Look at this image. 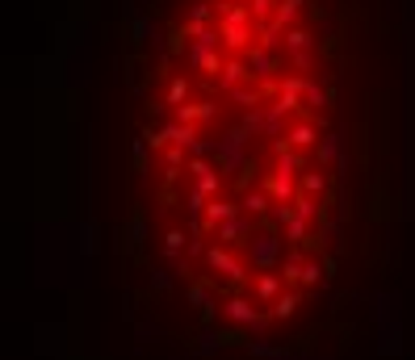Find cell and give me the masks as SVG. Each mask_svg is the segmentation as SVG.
Listing matches in <instances>:
<instances>
[{
	"label": "cell",
	"mask_w": 415,
	"mask_h": 360,
	"mask_svg": "<svg viewBox=\"0 0 415 360\" xmlns=\"http://www.w3.org/2000/svg\"><path fill=\"white\" fill-rule=\"evenodd\" d=\"M323 134H319V122H298V126H290L286 130V143L294 147V151H307V147H315Z\"/></svg>",
	"instance_id": "cell-5"
},
{
	"label": "cell",
	"mask_w": 415,
	"mask_h": 360,
	"mask_svg": "<svg viewBox=\"0 0 415 360\" xmlns=\"http://www.w3.org/2000/svg\"><path fill=\"white\" fill-rule=\"evenodd\" d=\"M185 155H189V147H176V143H168V147H164V176H181V168L189 164Z\"/></svg>",
	"instance_id": "cell-11"
},
{
	"label": "cell",
	"mask_w": 415,
	"mask_h": 360,
	"mask_svg": "<svg viewBox=\"0 0 415 360\" xmlns=\"http://www.w3.org/2000/svg\"><path fill=\"white\" fill-rule=\"evenodd\" d=\"M265 189L273 193V201H294V197H298V189H294V176H286V172H273V176L265 180Z\"/></svg>",
	"instance_id": "cell-9"
},
{
	"label": "cell",
	"mask_w": 415,
	"mask_h": 360,
	"mask_svg": "<svg viewBox=\"0 0 415 360\" xmlns=\"http://www.w3.org/2000/svg\"><path fill=\"white\" fill-rule=\"evenodd\" d=\"M134 159H139V168H143V164H147V138H143V134H139V138H134Z\"/></svg>",
	"instance_id": "cell-22"
},
{
	"label": "cell",
	"mask_w": 415,
	"mask_h": 360,
	"mask_svg": "<svg viewBox=\"0 0 415 360\" xmlns=\"http://www.w3.org/2000/svg\"><path fill=\"white\" fill-rule=\"evenodd\" d=\"M206 206H210V193H202V189L193 185V189L185 193V210H189V214L197 218V214H206Z\"/></svg>",
	"instance_id": "cell-20"
},
{
	"label": "cell",
	"mask_w": 415,
	"mask_h": 360,
	"mask_svg": "<svg viewBox=\"0 0 415 360\" xmlns=\"http://www.w3.org/2000/svg\"><path fill=\"white\" fill-rule=\"evenodd\" d=\"M286 252V239H277L273 231H252V239H248V260H252V268H260V273H269V268H281V256Z\"/></svg>",
	"instance_id": "cell-1"
},
{
	"label": "cell",
	"mask_w": 415,
	"mask_h": 360,
	"mask_svg": "<svg viewBox=\"0 0 415 360\" xmlns=\"http://www.w3.org/2000/svg\"><path fill=\"white\" fill-rule=\"evenodd\" d=\"M214 239H218V243H227V247L248 243V239H252V218H248V214H235V218L218 222V226H214Z\"/></svg>",
	"instance_id": "cell-4"
},
{
	"label": "cell",
	"mask_w": 415,
	"mask_h": 360,
	"mask_svg": "<svg viewBox=\"0 0 415 360\" xmlns=\"http://www.w3.org/2000/svg\"><path fill=\"white\" fill-rule=\"evenodd\" d=\"M223 319H227V323H235V327H252V331H265L273 315H260V310L252 306V298H227V302H223Z\"/></svg>",
	"instance_id": "cell-3"
},
{
	"label": "cell",
	"mask_w": 415,
	"mask_h": 360,
	"mask_svg": "<svg viewBox=\"0 0 415 360\" xmlns=\"http://www.w3.org/2000/svg\"><path fill=\"white\" fill-rule=\"evenodd\" d=\"M340 159V134H323L319 138V168L323 164H336Z\"/></svg>",
	"instance_id": "cell-17"
},
{
	"label": "cell",
	"mask_w": 415,
	"mask_h": 360,
	"mask_svg": "<svg viewBox=\"0 0 415 360\" xmlns=\"http://www.w3.org/2000/svg\"><path fill=\"white\" fill-rule=\"evenodd\" d=\"M218 344H223V336H218L214 327H206V331H202V340H197V352H202V357H210V352H218Z\"/></svg>",
	"instance_id": "cell-21"
},
{
	"label": "cell",
	"mask_w": 415,
	"mask_h": 360,
	"mask_svg": "<svg viewBox=\"0 0 415 360\" xmlns=\"http://www.w3.org/2000/svg\"><path fill=\"white\" fill-rule=\"evenodd\" d=\"M328 105H332V92H328L319 80H311V84H307V109H311V113H323Z\"/></svg>",
	"instance_id": "cell-12"
},
{
	"label": "cell",
	"mask_w": 415,
	"mask_h": 360,
	"mask_svg": "<svg viewBox=\"0 0 415 360\" xmlns=\"http://www.w3.org/2000/svg\"><path fill=\"white\" fill-rule=\"evenodd\" d=\"M151 285H155V289H168V273H164V268H160V273H151Z\"/></svg>",
	"instance_id": "cell-23"
},
{
	"label": "cell",
	"mask_w": 415,
	"mask_h": 360,
	"mask_svg": "<svg viewBox=\"0 0 415 360\" xmlns=\"http://www.w3.org/2000/svg\"><path fill=\"white\" fill-rule=\"evenodd\" d=\"M244 214H252V218H269V210H273V193L269 189H252V193H244Z\"/></svg>",
	"instance_id": "cell-8"
},
{
	"label": "cell",
	"mask_w": 415,
	"mask_h": 360,
	"mask_svg": "<svg viewBox=\"0 0 415 360\" xmlns=\"http://www.w3.org/2000/svg\"><path fill=\"white\" fill-rule=\"evenodd\" d=\"M235 214H244V206H239V201H227V197H210V206H206V222H210V231H214L218 222L235 218Z\"/></svg>",
	"instance_id": "cell-6"
},
{
	"label": "cell",
	"mask_w": 415,
	"mask_h": 360,
	"mask_svg": "<svg viewBox=\"0 0 415 360\" xmlns=\"http://www.w3.org/2000/svg\"><path fill=\"white\" fill-rule=\"evenodd\" d=\"M206 268H214V273H218L227 285H244V281H248V268H244V260H235L227 243H214V247L206 252Z\"/></svg>",
	"instance_id": "cell-2"
},
{
	"label": "cell",
	"mask_w": 415,
	"mask_h": 360,
	"mask_svg": "<svg viewBox=\"0 0 415 360\" xmlns=\"http://www.w3.org/2000/svg\"><path fill=\"white\" fill-rule=\"evenodd\" d=\"M298 302H302V298H298V294L290 289V294H281V298H277V302L269 306V315H273V319H290V315L298 310Z\"/></svg>",
	"instance_id": "cell-19"
},
{
	"label": "cell",
	"mask_w": 415,
	"mask_h": 360,
	"mask_svg": "<svg viewBox=\"0 0 415 360\" xmlns=\"http://www.w3.org/2000/svg\"><path fill=\"white\" fill-rule=\"evenodd\" d=\"M281 285H286V277H281L277 268L260 273V277H256V302H277V298H281Z\"/></svg>",
	"instance_id": "cell-7"
},
{
	"label": "cell",
	"mask_w": 415,
	"mask_h": 360,
	"mask_svg": "<svg viewBox=\"0 0 415 360\" xmlns=\"http://www.w3.org/2000/svg\"><path fill=\"white\" fill-rule=\"evenodd\" d=\"M302 193H315V197H323V193H328V176H323V168L302 172Z\"/></svg>",
	"instance_id": "cell-18"
},
{
	"label": "cell",
	"mask_w": 415,
	"mask_h": 360,
	"mask_svg": "<svg viewBox=\"0 0 415 360\" xmlns=\"http://www.w3.org/2000/svg\"><path fill=\"white\" fill-rule=\"evenodd\" d=\"M193 180H197V189H202V193H210V197H218V193H223V176H218V168H214V164H210L206 172H197Z\"/></svg>",
	"instance_id": "cell-15"
},
{
	"label": "cell",
	"mask_w": 415,
	"mask_h": 360,
	"mask_svg": "<svg viewBox=\"0 0 415 360\" xmlns=\"http://www.w3.org/2000/svg\"><path fill=\"white\" fill-rule=\"evenodd\" d=\"M281 231H286V239H290V243H311V239H307V231H311V222H307V218H302L298 210H294V214L286 218V226H281Z\"/></svg>",
	"instance_id": "cell-13"
},
{
	"label": "cell",
	"mask_w": 415,
	"mask_h": 360,
	"mask_svg": "<svg viewBox=\"0 0 415 360\" xmlns=\"http://www.w3.org/2000/svg\"><path fill=\"white\" fill-rule=\"evenodd\" d=\"M294 210H298L307 222H323V197H315V193H298V197H294Z\"/></svg>",
	"instance_id": "cell-10"
},
{
	"label": "cell",
	"mask_w": 415,
	"mask_h": 360,
	"mask_svg": "<svg viewBox=\"0 0 415 360\" xmlns=\"http://www.w3.org/2000/svg\"><path fill=\"white\" fill-rule=\"evenodd\" d=\"M281 277H286V285H298L302 281V252H290L286 260H281V268H277Z\"/></svg>",
	"instance_id": "cell-16"
},
{
	"label": "cell",
	"mask_w": 415,
	"mask_h": 360,
	"mask_svg": "<svg viewBox=\"0 0 415 360\" xmlns=\"http://www.w3.org/2000/svg\"><path fill=\"white\" fill-rule=\"evenodd\" d=\"M189 239H193V231H189V235H185V231H168V235H164V256L181 264V252L189 247Z\"/></svg>",
	"instance_id": "cell-14"
}]
</instances>
